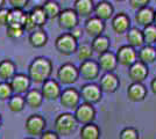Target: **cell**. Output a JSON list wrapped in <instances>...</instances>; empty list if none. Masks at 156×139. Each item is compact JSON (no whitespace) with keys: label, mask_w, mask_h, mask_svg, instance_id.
<instances>
[{"label":"cell","mask_w":156,"mask_h":139,"mask_svg":"<svg viewBox=\"0 0 156 139\" xmlns=\"http://www.w3.org/2000/svg\"><path fill=\"white\" fill-rule=\"evenodd\" d=\"M148 74H149L148 65L141 63L140 60L135 61L132 66L128 67V77L133 82L142 84L143 81L147 79Z\"/></svg>","instance_id":"14"},{"label":"cell","mask_w":156,"mask_h":139,"mask_svg":"<svg viewBox=\"0 0 156 139\" xmlns=\"http://www.w3.org/2000/svg\"><path fill=\"white\" fill-rule=\"evenodd\" d=\"M120 86V81L117 74L114 73H104L99 81V87L104 93H115Z\"/></svg>","instance_id":"16"},{"label":"cell","mask_w":156,"mask_h":139,"mask_svg":"<svg viewBox=\"0 0 156 139\" xmlns=\"http://www.w3.org/2000/svg\"><path fill=\"white\" fill-rule=\"evenodd\" d=\"M73 9L79 18H91L94 12V2L92 0H76L73 4Z\"/></svg>","instance_id":"22"},{"label":"cell","mask_w":156,"mask_h":139,"mask_svg":"<svg viewBox=\"0 0 156 139\" xmlns=\"http://www.w3.org/2000/svg\"><path fill=\"white\" fill-rule=\"evenodd\" d=\"M154 48H155V49H156V43H155V44H154Z\"/></svg>","instance_id":"49"},{"label":"cell","mask_w":156,"mask_h":139,"mask_svg":"<svg viewBox=\"0 0 156 139\" xmlns=\"http://www.w3.org/2000/svg\"><path fill=\"white\" fill-rule=\"evenodd\" d=\"M61 104L66 109H76L80 103V93L73 87H68L62 91V94L59 96Z\"/></svg>","instance_id":"9"},{"label":"cell","mask_w":156,"mask_h":139,"mask_svg":"<svg viewBox=\"0 0 156 139\" xmlns=\"http://www.w3.org/2000/svg\"><path fill=\"white\" fill-rule=\"evenodd\" d=\"M30 84H32V80L29 79L28 74L26 75L23 73H16L9 81L13 93L16 95H22V94L26 95V93L30 89Z\"/></svg>","instance_id":"12"},{"label":"cell","mask_w":156,"mask_h":139,"mask_svg":"<svg viewBox=\"0 0 156 139\" xmlns=\"http://www.w3.org/2000/svg\"><path fill=\"white\" fill-rule=\"evenodd\" d=\"M40 91L42 93L43 99L48 100V101H55V100L59 99V96L62 94V89H61L58 81L55 79H48L47 81H44Z\"/></svg>","instance_id":"13"},{"label":"cell","mask_w":156,"mask_h":139,"mask_svg":"<svg viewBox=\"0 0 156 139\" xmlns=\"http://www.w3.org/2000/svg\"><path fill=\"white\" fill-rule=\"evenodd\" d=\"M79 93H80V99H83L85 103H89L92 106L100 102V100L103 98V92L99 85L93 84V82L83 85Z\"/></svg>","instance_id":"6"},{"label":"cell","mask_w":156,"mask_h":139,"mask_svg":"<svg viewBox=\"0 0 156 139\" xmlns=\"http://www.w3.org/2000/svg\"><path fill=\"white\" fill-rule=\"evenodd\" d=\"M78 41L70 33L61 34L55 41V48L63 56H71L72 53L77 52Z\"/></svg>","instance_id":"3"},{"label":"cell","mask_w":156,"mask_h":139,"mask_svg":"<svg viewBox=\"0 0 156 139\" xmlns=\"http://www.w3.org/2000/svg\"><path fill=\"white\" fill-rule=\"evenodd\" d=\"M78 126V122L75 115L71 113H63L59 114L55 119L54 127H55V132L58 136H64L68 137L76 131Z\"/></svg>","instance_id":"2"},{"label":"cell","mask_w":156,"mask_h":139,"mask_svg":"<svg viewBox=\"0 0 156 139\" xmlns=\"http://www.w3.org/2000/svg\"><path fill=\"white\" fill-rule=\"evenodd\" d=\"M25 139H34V138H25Z\"/></svg>","instance_id":"50"},{"label":"cell","mask_w":156,"mask_h":139,"mask_svg":"<svg viewBox=\"0 0 156 139\" xmlns=\"http://www.w3.org/2000/svg\"><path fill=\"white\" fill-rule=\"evenodd\" d=\"M78 71H79V77L82 79L86 80V81H93L98 78L99 72H100V67L98 65L97 60L90 59L80 63Z\"/></svg>","instance_id":"11"},{"label":"cell","mask_w":156,"mask_h":139,"mask_svg":"<svg viewBox=\"0 0 156 139\" xmlns=\"http://www.w3.org/2000/svg\"><path fill=\"white\" fill-rule=\"evenodd\" d=\"M91 48L93 50V52L98 53V56L103 55V53L110 51L111 48V41L107 36L101 35V36H98L96 38H93L91 42Z\"/></svg>","instance_id":"26"},{"label":"cell","mask_w":156,"mask_h":139,"mask_svg":"<svg viewBox=\"0 0 156 139\" xmlns=\"http://www.w3.org/2000/svg\"><path fill=\"white\" fill-rule=\"evenodd\" d=\"M148 4H149L148 0H130L129 1L130 7H132L133 9H136V11L141 9L143 7H147Z\"/></svg>","instance_id":"42"},{"label":"cell","mask_w":156,"mask_h":139,"mask_svg":"<svg viewBox=\"0 0 156 139\" xmlns=\"http://www.w3.org/2000/svg\"><path fill=\"white\" fill-rule=\"evenodd\" d=\"M143 41L144 45H153L156 43V26L150 25L148 27H144L142 29Z\"/></svg>","instance_id":"34"},{"label":"cell","mask_w":156,"mask_h":139,"mask_svg":"<svg viewBox=\"0 0 156 139\" xmlns=\"http://www.w3.org/2000/svg\"><path fill=\"white\" fill-rule=\"evenodd\" d=\"M9 11L8 8H1L0 9V26H8V15H9Z\"/></svg>","instance_id":"41"},{"label":"cell","mask_w":156,"mask_h":139,"mask_svg":"<svg viewBox=\"0 0 156 139\" xmlns=\"http://www.w3.org/2000/svg\"><path fill=\"white\" fill-rule=\"evenodd\" d=\"M25 29L23 27L19 26H7L6 27V36L11 40H19L23 36Z\"/></svg>","instance_id":"36"},{"label":"cell","mask_w":156,"mask_h":139,"mask_svg":"<svg viewBox=\"0 0 156 139\" xmlns=\"http://www.w3.org/2000/svg\"><path fill=\"white\" fill-rule=\"evenodd\" d=\"M1 124H2V119H1V115H0V126H1Z\"/></svg>","instance_id":"47"},{"label":"cell","mask_w":156,"mask_h":139,"mask_svg":"<svg viewBox=\"0 0 156 139\" xmlns=\"http://www.w3.org/2000/svg\"><path fill=\"white\" fill-rule=\"evenodd\" d=\"M126 40L128 42V45L136 49V48H142L144 45V41H143L142 30L139 29L137 27H132L128 33L126 34Z\"/></svg>","instance_id":"23"},{"label":"cell","mask_w":156,"mask_h":139,"mask_svg":"<svg viewBox=\"0 0 156 139\" xmlns=\"http://www.w3.org/2000/svg\"><path fill=\"white\" fill-rule=\"evenodd\" d=\"M52 73V63L47 57H36L28 66V77L35 84H43L50 79Z\"/></svg>","instance_id":"1"},{"label":"cell","mask_w":156,"mask_h":139,"mask_svg":"<svg viewBox=\"0 0 156 139\" xmlns=\"http://www.w3.org/2000/svg\"><path fill=\"white\" fill-rule=\"evenodd\" d=\"M97 63L100 67V70H103L105 73H113V71L118 66L117 56L112 51H107V52L98 56Z\"/></svg>","instance_id":"18"},{"label":"cell","mask_w":156,"mask_h":139,"mask_svg":"<svg viewBox=\"0 0 156 139\" xmlns=\"http://www.w3.org/2000/svg\"><path fill=\"white\" fill-rule=\"evenodd\" d=\"M40 139H59V136L55 131H44L40 136Z\"/></svg>","instance_id":"44"},{"label":"cell","mask_w":156,"mask_h":139,"mask_svg":"<svg viewBox=\"0 0 156 139\" xmlns=\"http://www.w3.org/2000/svg\"><path fill=\"white\" fill-rule=\"evenodd\" d=\"M23 29H25V31H28V33H34L35 30H37L39 28L36 27V25L33 22V20L30 19V16H29V14H27V19H26V22H25V25H23Z\"/></svg>","instance_id":"40"},{"label":"cell","mask_w":156,"mask_h":139,"mask_svg":"<svg viewBox=\"0 0 156 139\" xmlns=\"http://www.w3.org/2000/svg\"><path fill=\"white\" fill-rule=\"evenodd\" d=\"M94 16L101 21L110 20L113 18L114 7L110 1H99L94 5Z\"/></svg>","instance_id":"21"},{"label":"cell","mask_w":156,"mask_h":139,"mask_svg":"<svg viewBox=\"0 0 156 139\" xmlns=\"http://www.w3.org/2000/svg\"><path fill=\"white\" fill-rule=\"evenodd\" d=\"M155 20V11L150 6L143 7L141 9L136 11L135 14V21L139 26L141 27H148L150 25H154Z\"/></svg>","instance_id":"20"},{"label":"cell","mask_w":156,"mask_h":139,"mask_svg":"<svg viewBox=\"0 0 156 139\" xmlns=\"http://www.w3.org/2000/svg\"><path fill=\"white\" fill-rule=\"evenodd\" d=\"M16 74V65L11 59H4L0 61V79L2 81H11Z\"/></svg>","instance_id":"24"},{"label":"cell","mask_w":156,"mask_h":139,"mask_svg":"<svg viewBox=\"0 0 156 139\" xmlns=\"http://www.w3.org/2000/svg\"><path fill=\"white\" fill-rule=\"evenodd\" d=\"M154 25L156 26V11H155V20H154Z\"/></svg>","instance_id":"48"},{"label":"cell","mask_w":156,"mask_h":139,"mask_svg":"<svg viewBox=\"0 0 156 139\" xmlns=\"http://www.w3.org/2000/svg\"><path fill=\"white\" fill-rule=\"evenodd\" d=\"M119 139H140V133L135 127H125L119 134Z\"/></svg>","instance_id":"38"},{"label":"cell","mask_w":156,"mask_h":139,"mask_svg":"<svg viewBox=\"0 0 156 139\" xmlns=\"http://www.w3.org/2000/svg\"><path fill=\"white\" fill-rule=\"evenodd\" d=\"M85 31H84V28H82V27L78 25L77 27H75L73 29H72L71 31H70V34H71L72 36L76 38V40H79L82 36H83V34H84Z\"/></svg>","instance_id":"43"},{"label":"cell","mask_w":156,"mask_h":139,"mask_svg":"<svg viewBox=\"0 0 156 139\" xmlns=\"http://www.w3.org/2000/svg\"><path fill=\"white\" fill-rule=\"evenodd\" d=\"M14 95L13 89L7 81L0 82V101H8Z\"/></svg>","instance_id":"37"},{"label":"cell","mask_w":156,"mask_h":139,"mask_svg":"<svg viewBox=\"0 0 156 139\" xmlns=\"http://www.w3.org/2000/svg\"><path fill=\"white\" fill-rule=\"evenodd\" d=\"M48 40H49L48 38V35H47V33L43 29L35 30L34 33L29 34V37H28L29 44L33 48H36V49H40V48H43L44 45H47Z\"/></svg>","instance_id":"28"},{"label":"cell","mask_w":156,"mask_h":139,"mask_svg":"<svg viewBox=\"0 0 156 139\" xmlns=\"http://www.w3.org/2000/svg\"><path fill=\"white\" fill-rule=\"evenodd\" d=\"M73 115H75V117H76L78 123H80L83 125H86V124H91V123L94 122L97 111H96L94 107L92 106V104L83 102V103H80L75 109V114Z\"/></svg>","instance_id":"7"},{"label":"cell","mask_w":156,"mask_h":139,"mask_svg":"<svg viewBox=\"0 0 156 139\" xmlns=\"http://www.w3.org/2000/svg\"><path fill=\"white\" fill-rule=\"evenodd\" d=\"M105 30V23L104 21L98 19L96 16H91L85 21L84 25V31L90 37L96 38L98 36H101Z\"/></svg>","instance_id":"17"},{"label":"cell","mask_w":156,"mask_h":139,"mask_svg":"<svg viewBox=\"0 0 156 139\" xmlns=\"http://www.w3.org/2000/svg\"><path fill=\"white\" fill-rule=\"evenodd\" d=\"M93 50H92V48L90 44H80V45H78V49H77V57L78 59L80 60V63H83V61H86V60H90L92 59V56H93Z\"/></svg>","instance_id":"35"},{"label":"cell","mask_w":156,"mask_h":139,"mask_svg":"<svg viewBox=\"0 0 156 139\" xmlns=\"http://www.w3.org/2000/svg\"><path fill=\"white\" fill-rule=\"evenodd\" d=\"M5 4H6V1H5V0H0V9L5 7Z\"/></svg>","instance_id":"46"},{"label":"cell","mask_w":156,"mask_h":139,"mask_svg":"<svg viewBox=\"0 0 156 139\" xmlns=\"http://www.w3.org/2000/svg\"><path fill=\"white\" fill-rule=\"evenodd\" d=\"M27 14L25 11L20 9H11L8 15V26H19L23 27L27 19Z\"/></svg>","instance_id":"32"},{"label":"cell","mask_w":156,"mask_h":139,"mask_svg":"<svg viewBox=\"0 0 156 139\" xmlns=\"http://www.w3.org/2000/svg\"><path fill=\"white\" fill-rule=\"evenodd\" d=\"M7 104H8V109L12 113H20L26 107V100H25V96H22V95L14 94L13 96L8 100Z\"/></svg>","instance_id":"33"},{"label":"cell","mask_w":156,"mask_h":139,"mask_svg":"<svg viewBox=\"0 0 156 139\" xmlns=\"http://www.w3.org/2000/svg\"><path fill=\"white\" fill-rule=\"evenodd\" d=\"M8 4L12 6V9L23 11V8L28 5V0H9Z\"/></svg>","instance_id":"39"},{"label":"cell","mask_w":156,"mask_h":139,"mask_svg":"<svg viewBox=\"0 0 156 139\" xmlns=\"http://www.w3.org/2000/svg\"><path fill=\"white\" fill-rule=\"evenodd\" d=\"M100 136H101V131L99 126L94 123L83 125L79 131L80 139H100Z\"/></svg>","instance_id":"29"},{"label":"cell","mask_w":156,"mask_h":139,"mask_svg":"<svg viewBox=\"0 0 156 139\" xmlns=\"http://www.w3.org/2000/svg\"><path fill=\"white\" fill-rule=\"evenodd\" d=\"M47 122L41 115L33 114L28 116V118L25 122V130L28 134L32 137H39L46 131Z\"/></svg>","instance_id":"4"},{"label":"cell","mask_w":156,"mask_h":139,"mask_svg":"<svg viewBox=\"0 0 156 139\" xmlns=\"http://www.w3.org/2000/svg\"><path fill=\"white\" fill-rule=\"evenodd\" d=\"M117 60L118 64L122 65V66L129 67L132 66L135 61H137V52L134 48L129 46L128 44L121 45L117 50Z\"/></svg>","instance_id":"10"},{"label":"cell","mask_w":156,"mask_h":139,"mask_svg":"<svg viewBox=\"0 0 156 139\" xmlns=\"http://www.w3.org/2000/svg\"><path fill=\"white\" fill-rule=\"evenodd\" d=\"M112 29L113 31L118 35H122V34H127L130 28V19L129 16L126 13L121 12L119 14H115L112 18Z\"/></svg>","instance_id":"15"},{"label":"cell","mask_w":156,"mask_h":139,"mask_svg":"<svg viewBox=\"0 0 156 139\" xmlns=\"http://www.w3.org/2000/svg\"><path fill=\"white\" fill-rule=\"evenodd\" d=\"M44 13H46L47 18L48 19H57L58 15L61 14L62 9H61V6L57 1H54V0H48L46 2H43V5H41Z\"/></svg>","instance_id":"31"},{"label":"cell","mask_w":156,"mask_h":139,"mask_svg":"<svg viewBox=\"0 0 156 139\" xmlns=\"http://www.w3.org/2000/svg\"><path fill=\"white\" fill-rule=\"evenodd\" d=\"M25 100H26V104L28 107H30L32 109H37L42 106L43 96H42V93L40 89L33 88V89H29L26 93Z\"/></svg>","instance_id":"27"},{"label":"cell","mask_w":156,"mask_h":139,"mask_svg":"<svg viewBox=\"0 0 156 139\" xmlns=\"http://www.w3.org/2000/svg\"><path fill=\"white\" fill-rule=\"evenodd\" d=\"M147 88L143 84L132 82L127 88V98L132 102H141L147 98Z\"/></svg>","instance_id":"19"},{"label":"cell","mask_w":156,"mask_h":139,"mask_svg":"<svg viewBox=\"0 0 156 139\" xmlns=\"http://www.w3.org/2000/svg\"><path fill=\"white\" fill-rule=\"evenodd\" d=\"M137 60L146 65L153 64L156 60V49L153 45H143L137 51Z\"/></svg>","instance_id":"25"},{"label":"cell","mask_w":156,"mask_h":139,"mask_svg":"<svg viewBox=\"0 0 156 139\" xmlns=\"http://www.w3.org/2000/svg\"><path fill=\"white\" fill-rule=\"evenodd\" d=\"M57 23H58V27L61 29L71 31L75 27L78 26V23H79V16L75 12L73 8H65L58 15Z\"/></svg>","instance_id":"8"},{"label":"cell","mask_w":156,"mask_h":139,"mask_svg":"<svg viewBox=\"0 0 156 139\" xmlns=\"http://www.w3.org/2000/svg\"><path fill=\"white\" fill-rule=\"evenodd\" d=\"M150 89H151V92L156 95V77L151 80V82H150Z\"/></svg>","instance_id":"45"},{"label":"cell","mask_w":156,"mask_h":139,"mask_svg":"<svg viewBox=\"0 0 156 139\" xmlns=\"http://www.w3.org/2000/svg\"><path fill=\"white\" fill-rule=\"evenodd\" d=\"M57 79L63 85H72L79 79V71L72 63H65L57 70Z\"/></svg>","instance_id":"5"},{"label":"cell","mask_w":156,"mask_h":139,"mask_svg":"<svg viewBox=\"0 0 156 139\" xmlns=\"http://www.w3.org/2000/svg\"><path fill=\"white\" fill-rule=\"evenodd\" d=\"M28 14H29L30 19H32L33 22L36 25V27L39 29H41L47 23L48 18H47V15L44 13V11H43V8H42V6L33 7L32 9H30V12H28Z\"/></svg>","instance_id":"30"}]
</instances>
